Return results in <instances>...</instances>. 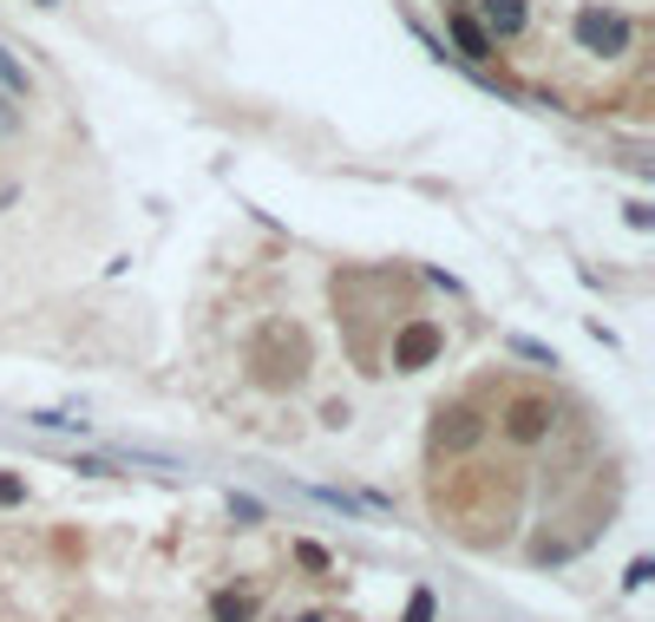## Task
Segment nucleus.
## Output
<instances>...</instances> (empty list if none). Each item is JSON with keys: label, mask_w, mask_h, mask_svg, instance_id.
Wrapping results in <instances>:
<instances>
[{"label": "nucleus", "mask_w": 655, "mask_h": 622, "mask_svg": "<svg viewBox=\"0 0 655 622\" xmlns=\"http://www.w3.org/2000/svg\"><path fill=\"white\" fill-rule=\"evenodd\" d=\"M26 426H39V433H85L92 420H85V413H72V407H33V413H26Z\"/></svg>", "instance_id": "obj_7"}, {"label": "nucleus", "mask_w": 655, "mask_h": 622, "mask_svg": "<svg viewBox=\"0 0 655 622\" xmlns=\"http://www.w3.org/2000/svg\"><path fill=\"white\" fill-rule=\"evenodd\" d=\"M39 7H59V0H39Z\"/></svg>", "instance_id": "obj_17"}, {"label": "nucleus", "mask_w": 655, "mask_h": 622, "mask_svg": "<svg viewBox=\"0 0 655 622\" xmlns=\"http://www.w3.org/2000/svg\"><path fill=\"white\" fill-rule=\"evenodd\" d=\"M446 33H453V46H459V59H466V66H486V59L499 52V46L486 39V26L472 20V7H453V13H446Z\"/></svg>", "instance_id": "obj_6"}, {"label": "nucleus", "mask_w": 655, "mask_h": 622, "mask_svg": "<svg viewBox=\"0 0 655 622\" xmlns=\"http://www.w3.org/2000/svg\"><path fill=\"white\" fill-rule=\"evenodd\" d=\"M636 13H623L617 0H584L577 13H571V46L584 52V59H630L636 52Z\"/></svg>", "instance_id": "obj_1"}, {"label": "nucleus", "mask_w": 655, "mask_h": 622, "mask_svg": "<svg viewBox=\"0 0 655 622\" xmlns=\"http://www.w3.org/2000/svg\"><path fill=\"white\" fill-rule=\"evenodd\" d=\"M505 348H512V354H525V361H538V367H558V354H551V348H538V341H525V335H512Z\"/></svg>", "instance_id": "obj_12"}, {"label": "nucleus", "mask_w": 655, "mask_h": 622, "mask_svg": "<svg viewBox=\"0 0 655 622\" xmlns=\"http://www.w3.org/2000/svg\"><path fill=\"white\" fill-rule=\"evenodd\" d=\"M0 92H7V98H13V105H20V98H26V92H33V72H26V66H20V59H13V52H7V46H0Z\"/></svg>", "instance_id": "obj_9"}, {"label": "nucleus", "mask_w": 655, "mask_h": 622, "mask_svg": "<svg viewBox=\"0 0 655 622\" xmlns=\"http://www.w3.org/2000/svg\"><path fill=\"white\" fill-rule=\"evenodd\" d=\"M479 26H486V39L492 46H512V39H525L531 33V0H479V13H472Z\"/></svg>", "instance_id": "obj_5"}, {"label": "nucleus", "mask_w": 655, "mask_h": 622, "mask_svg": "<svg viewBox=\"0 0 655 622\" xmlns=\"http://www.w3.org/2000/svg\"><path fill=\"white\" fill-rule=\"evenodd\" d=\"M479 439H486V420H479L472 400H453V407L433 413V453H472Z\"/></svg>", "instance_id": "obj_3"}, {"label": "nucleus", "mask_w": 655, "mask_h": 622, "mask_svg": "<svg viewBox=\"0 0 655 622\" xmlns=\"http://www.w3.org/2000/svg\"><path fill=\"white\" fill-rule=\"evenodd\" d=\"M26 505V479L20 472H0V512H20Z\"/></svg>", "instance_id": "obj_11"}, {"label": "nucleus", "mask_w": 655, "mask_h": 622, "mask_svg": "<svg viewBox=\"0 0 655 622\" xmlns=\"http://www.w3.org/2000/svg\"><path fill=\"white\" fill-rule=\"evenodd\" d=\"M407 622H433V590H413V603H407Z\"/></svg>", "instance_id": "obj_13"}, {"label": "nucleus", "mask_w": 655, "mask_h": 622, "mask_svg": "<svg viewBox=\"0 0 655 622\" xmlns=\"http://www.w3.org/2000/svg\"><path fill=\"white\" fill-rule=\"evenodd\" d=\"M295 564H302V571H315V577H328V571H335V564H328V551H321V544H308V538L295 544Z\"/></svg>", "instance_id": "obj_10"}, {"label": "nucleus", "mask_w": 655, "mask_h": 622, "mask_svg": "<svg viewBox=\"0 0 655 622\" xmlns=\"http://www.w3.org/2000/svg\"><path fill=\"white\" fill-rule=\"evenodd\" d=\"M295 622H328V617H321V610H315V617H295Z\"/></svg>", "instance_id": "obj_16"}, {"label": "nucleus", "mask_w": 655, "mask_h": 622, "mask_svg": "<svg viewBox=\"0 0 655 622\" xmlns=\"http://www.w3.org/2000/svg\"><path fill=\"white\" fill-rule=\"evenodd\" d=\"M551 426H558V407H551L545 394H518V400H512V413H505V433H512L518 446L551 439Z\"/></svg>", "instance_id": "obj_4"}, {"label": "nucleus", "mask_w": 655, "mask_h": 622, "mask_svg": "<svg viewBox=\"0 0 655 622\" xmlns=\"http://www.w3.org/2000/svg\"><path fill=\"white\" fill-rule=\"evenodd\" d=\"M13 131H20V112H13V98L0 92V138H13Z\"/></svg>", "instance_id": "obj_15"}, {"label": "nucleus", "mask_w": 655, "mask_h": 622, "mask_svg": "<svg viewBox=\"0 0 655 622\" xmlns=\"http://www.w3.org/2000/svg\"><path fill=\"white\" fill-rule=\"evenodd\" d=\"M446 354V328L433 321V315H407L400 328H394V374H420V367H433Z\"/></svg>", "instance_id": "obj_2"}, {"label": "nucleus", "mask_w": 655, "mask_h": 622, "mask_svg": "<svg viewBox=\"0 0 655 622\" xmlns=\"http://www.w3.org/2000/svg\"><path fill=\"white\" fill-rule=\"evenodd\" d=\"M230 518H243V525H256V518H262V505H256V498H236V492H230Z\"/></svg>", "instance_id": "obj_14"}, {"label": "nucleus", "mask_w": 655, "mask_h": 622, "mask_svg": "<svg viewBox=\"0 0 655 622\" xmlns=\"http://www.w3.org/2000/svg\"><path fill=\"white\" fill-rule=\"evenodd\" d=\"M210 622H256V597L249 590H217L210 597Z\"/></svg>", "instance_id": "obj_8"}]
</instances>
